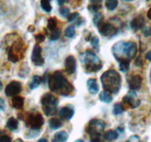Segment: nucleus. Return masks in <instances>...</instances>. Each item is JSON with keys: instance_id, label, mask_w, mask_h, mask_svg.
<instances>
[{"instance_id": "nucleus-1", "label": "nucleus", "mask_w": 151, "mask_h": 142, "mask_svg": "<svg viewBox=\"0 0 151 142\" xmlns=\"http://www.w3.org/2000/svg\"><path fill=\"white\" fill-rule=\"evenodd\" d=\"M48 86L52 92L64 96H68L73 91V86L60 71H56L48 78Z\"/></svg>"}, {"instance_id": "nucleus-2", "label": "nucleus", "mask_w": 151, "mask_h": 142, "mask_svg": "<svg viewBox=\"0 0 151 142\" xmlns=\"http://www.w3.org/2000/svg\"><path fill=\"white\" fill-rule=\"evenodd\" d=\"M113 55L116 60L120 61L122 59H133L137 53V46L136 43L133 42H119L116 43L112 48Z\"/></svg>"}, {"instance_id": "nucleus-3", "label": "nucleus", "mask_w": 151, "mask_h": 142, "mask_svg": "<svg viewBox=\"0 0 151 142\" xmlns=\"http://www.w3.org/2000/svg\"><path fill=\"white\" fill-rule=\"evenodd\" d=\"M121 76L113 70L106 71L101 76V82L106 92L116 94L121 87Z\"/></svg>"}, {"instance_id": "nucleus-4", "label": "nucleus", "mask_w": 151, "mask_h": 142, "mask_svg": "<svg viewBox=\"0 0 151 142\" xmlns=\"http://www.w3.org/2000/svg\"><path fill=\"white\" fill-rule=\"evenodd\" d=\"M81 62L85 65L88 72H97L102 67L100 59L93 52L88 50L80 55Z\"/></svg>"}, {"instance_id": "nucleus-5", "label": "nucleus", "mask_w": 151, "mask_h": 142, "mask_svg": "<svg viewBox=\"0 0 151 142\" xmlns=\"http://www.w3.org/2000/svg\"><path fill=\"white\" fill-rule=\"evenodd\" d=\"M41 104L45 114L47 116H52L56 115L57 113V108L59 101L53 95L50 93H46L42 97Z\"/></svg>"}, {"instance_id": "nucleus-6", "label": "nucleus", "mask_w": 151, "mask_h": 142, "mask_svg": "<svg viewBox=\"0 0 151 142\" xmlns=\"http://www.w3.org/2000/svg\"><path fill=\"white\" fill-rule=\"evenodd\" d=\"M104 128H105V123L102 120L94 118L88 123L87 132L91 138L103 136L102 134L104 133Z\"/></svg>"}, {"instance_id": "nucleus-7", "label": "nucleus", "mask_w": 151, "mask_h": 142, "mask_svg": "<svg viewBox=\"0 0 151 142\" xmlns=\"http://www.w3.org/2000/svg\"><path fill=\"white\" fill-rule=\"evenodd\" d=\"M25 124L32 130H39L44 124V118L40 113H32L26 118Z\"/></svg>"}, {"instance_id": "nucleus-8", "label": "nucleus", "mask_w": 151, "mask_h": 142, "mask_svg": "<svg viewBox=\"0 0 151 142\" xmlns=\"http://www.w3.org/2000/svg\"><path fill=\"white\" fill-rule=\"evenodd\" d=\"M99 32L104 37H113L117 33V29L108 22H101L99 25Z\"/></svg>"}, {"instance_id": "nucleus-9", "label": "nucleus", "mask_w": 151, "mask_h": 142, "mask_svg": "<svg viewBox=\"0 0 151 142\" xmlns=\"http://www.w3.org/2000/svg\"><path fill=\"white\" fill-rule=\"evenodd\" d=\"M122 107L124 110L125 106H128V107L130 106L131 108H137L140 104V101L137 98L136 93L131 91V92H129L126 96H124V98L122 99Z\"/></svg>"}, {"instance_id": "nucleus-10", "label": "nucleus", "mask_w": 151, "mask_h": 142, "mask_svg": "<svg viewBox=\"0 0 151 142\" xmlns=\"http://www.w3.org/2000/svg\"><path fill=\"white\" fill-rule=\"evenodd\" d=\"M32 62L36 66H42L44 65V59L42 56V48L38 44L33 47L31 56Z\"/></svg>"}, {"instance_id": "nucleus-11", "label": "nucleus", "mask_w": 151, "mask_h": 142, "mask_svg": "<svg viewBox=\"0 0 151 142\" xmlns=\"http://www.w3.org/2000/svg\"><path fill=\"white\" fill-rule=\"evenodd\" d=\"M22 90V85L19 82L14 81L7 85L5 88V94L8 97H14L18 95Z\"/></svg>"}, {"instance_id": "nucleus-12", "label": "nucleus", "mask_w": 151, "mask_h": 142, "mask_svg": "<svg viewBox=\"0 0 151 142\" xmlns=\"http://www.w3.org/2000/svg\"><path fill=\"white\" fill-rule=\"evenodd\" d=\"M65 69L66 73L69 75L73 74L76 70V62L73 56H70L65 59Z\"/></svg>"}, {"instance_id": "nucleus-13", "label": "nucleus", "mask_w": 151, "mask_h": 142, "mask_svg": "<svg viewBox=\"0 0 151 142\" xmlns=\"http://www.w3.org/2000/svg\"><path fill=\"white\" fill-rule=\"evenodd\" d=\"M142 79L139 75H135V76H131L129 78L128 85L130 89L132 90H139L142 86Z\"/></svg>"}, {"instance_id": "nucleus-14", "label": "nucleus", "mask_w": 151, "mask_h": 142, "mask_svg": "<svg viewBox=\"0 0 151 142\" xmlns=\"http://www.w3.org/2000/svg\"><path fill=\"white\" fill-rule=\"evenodd\" d=\"M59 116L66 120H70L74 115V110L72 107L67 106L64 107L59 110Z\"/></svg>"}, {"instance_id": "nucleus-15", "label": "nucleus", "mask_w": 151, "mask_h": 142, "mask_svg": "<svg viewBox=\"0 0 151 142\" xmlns=\"http://www.w3.org/2000/svg\"><path fill=\"white\" fill-rule=\"evenodd\" d=\"M144 24H145V18L142 16H139L133 19V21L131 22L130 26H131L132 29H133L134 30H137L142 28Z\"/></svg>"}, {"instance_id": "nucleus-16", "label": "nucleus", "mask_w": 151, "mask_h": 142, "mask_svg": "<svg viewBox=\"0 0 151 142\" xmlns=\"http://www.w3.org/2000/svg\"><path fill=\"white\" fill-rule=\"evenodd\" d=\"M87 85L88 87V91L92 95H95L99 92V85L96 79H90L87 82Z\"/></svg>"}, {"instance_id": "nucleus-17", "label": "nucleus", "mask_w": 151, "mask_h": 142, "mask_svg": "<svg viewBox=\"0 0 151 142\" xmlns=\"http://www.w3.org/2000/svg\"><path fill=\"white\" fill-rule=\"evenodd\" d=\"M68 139V134L65 131L56 133L52 139V142H65Z\"/></svg>"}, {"instance_id": "nucleus-18", "label": "nucleus", "mask_w": 151, "mask_h": 142, "mask_svg": "<svg viewBox=\"0 0 151 142\" xmlns=\"http://www.w3.org/2000/svg\"><path fill=\"white\" fill-rule=\"evenodd\" d=\"M42 82V78L39 76H33L29 83V87L30 90H34L40 86Z\"/></svg>"}, {"instance_id": "nucleus-19", "label": "nucleus", "mask_w": 151, "mask_h": 142, "mask_svg": "<svg viewBox=\"0 0 151 142\" xmlns=\"http://www.w3.org/2000/svg\"><path fill=\"white\" fill-rule=\"evenodd\" d=\"M12 106L15 109L22 110L24 106V98L20 96H15L12 99Z\"/></svg>"}, {"instance_id": "nucleus-20", "label": "nucleus", "mask_w": 151, "mask_h": 142, "mask_svg": "<svg viewBox=\"0 0 151 142\" xmlns=\"http://www.w3.org/2000/svg\"><path fill=\"white\" fill-rule=\"evenodd\" d=\"M119 134L117 131H113V130H108L103 134V138L104 140L107 141H112L116 140Z\"/></svg>"}, {"instance_id": "nucleus-21", "label": "nucleus", "mask_w": 151, "mask_h": 142, "mask_svg": "<svg viewBox=\"0 0 151 142\" xmlns=\"http://www.w3.org/2000/svg\"><path fill=\"white\" fill-rule=\"evenodd\" d=\"M6 127L8 130H10L11 131H15L18 129L19 127V122L14 117H11L8 120L6 124Z\"/></svg>"}, {"instance_id": "nucleus-22", "label": "nucleus", "mask_w": 151, "mask_h": 142, "mask_svg": "<svg viewBox=\"0 0 151 142\" xmlns=\"http://www.w3.org/2000/svg\"><path fill=\"white\" fill-rule=\"evenodd\" d=\"M49 126L50 129L53 130H56L62 127V122L59 118H52L49 120Z\"/></svg>"}, {"instance_id": "nucleus-23", "label": "nucleus", "mask_w": 151, "mask_h": 142, "mask_svg": "<svg viewBox=\"0 0 151 142\" xmlns=\"http://www.w3.org/2000/svg\"><path fill=\"white\" fill-rule=\"evenodd\" d=\"M119 70L123 72L126 73L127 72L130 68V60L128 59H122V60L119 61Z\"/></svg>"}, {"instance_id": "nucleus-24", "label": "nucleus", "mask_w": 151, "mask_h": 142, "mask_svg": "<svg viewBox=\"0 0 151 142\" xmlns=\"http://www.w3.org/2000/svg\"><path fill=\"white\" fill-rule=\"evenodd\" d=\"M99 98L100 101L104 103H110L113 100L111 95L106 91H102V92L100 93Z\"/></svg>"}, {"instance_id": "nucleus-25", "label": "nucleus", "mask_w": 151, "mask_h": 142, "mask_svg": "<svg viewBox=\"0 0 151 142\" xmlns=\"http://www.w3.org/2000/svg\"><path fill=\"white\" fill-rule=\"evenodd\" d=\"M105 6L110 11H113L118 6V0H106Z\"/></svg>"}, {"instance_id": "nucleus-26", "label": "nucleus", "mask_w": 151, "mask_h": 142, "mask_svg": "<svg viewBox=\"0 0 151 142\" xmlns=\"http://www.w3.org/2000/svg\"><path fill=\"white\" fill-rule=\"evenodd\" d=\"M61 36V30L59 28L56 27L55 30H52L51 33L50 35V41H56L60 38Z\"/></svg>"}, {"instance_id": "nucleus-27", "label": "nucleus", "mask_w": 151, "mask_h": 142, "mask_svg": "<svg viewBox=\"0 0 151 142\" xmlns=\"http://www.w3.org/2000/svg\"><path fill=\"white\" fill-rule=\"evenodd\" d=\"M41 7L47 13H50L52 11V7L49 0H41Z\"/></svg>"}, {"instance_id": "nucleus-28", "label": "nucleus", "mask_w": 151, "mask_h": 142, "mask_svg": "<svg viewBox=\"0 0 151 142\" xmlns=\"http://www.w3.org/2000/svg\"><path fill=\"white\" fill-rule=\"evenodd\" d=\"M124 110L123 108L122 105L121 104H119V103H118V104H116L114 105L113 113L114 115H120V114H122L124 112Z\"/></svg>"}, {"instance_id": "nucleus-29", "label": "nucleus", "mask_w": 151, "mask_h": 142, "mask_svg": "<svg viewBox=\"0 0 151 142\" xmlns=\"http://www.w3.org/2000/svg\"><path fill=\"white\" fill-rule=\"evenodd\" d=\"M103 18H104V17H103L102 14H100V13H96V14H95V16H94L93 19L94 24H95L96 26L99 25V24L102 22Z\"/></svg>"}, {"instance_id": "nucleus-30", "label": "nucleus", "mask_w": 151, "mask_h": 142, "mask_svg": "<svg viewBox=\"0 0 151 142\" xmlns=\"http://www.w3.org/2000/svg\"><path fill=\"white\" fill-rule=\"evenodd\" d=\"M65 36H66L68 38H73V37L75 36V28L73 26H69V27H67V29L65 30Z\"/></svg>"}, {"instance_id": "nucleus-31", "label": "nucleus", "mask_w": 151, "mask_h": 142, "mask_svg": "<svg viewBox=\"0 0 151 142\" xmlns=\"http://www.w3.org/2000/svg\"><path fill=\"white\" fill-rule=\"evenodd\" d=\"M56 25H57V22L54 18H50L47 21V28L52 31V30H55L56 28Z\"/></svg>"}, {"instance_id": "nucleus-32", "label": "nucleus", "mask_w": 151, "mask_h": 142, "mask_svg": "<svg viewBox=\"0 0 151 142\" xmlns=\"http://www.w3.org/2000/svg\"><path fill=\"white\" fill-rule=\"evenodd\" d=\"M80 19L79 17V14L77 12L73 13V14H70L68 16V21L69 22H75L76 20H79Z\"/></svg>"}, {"instance_id": "nucleus-33", "label": "nucleus", "mask_w": 151, "mask_h": 142, "mask_svg": "<svg viewBox=\"0 0 151 142\" xmlns=\"http://www.w3.org/2000/svg\"><path fill=\"white\" fill-rule=\"evenodd\" d=\"M91 44H92L93 47L94 48H96V49H97V50H98V48H99V42L98 37H93L92 39H91Z\"/></svg>"}, {"instance_id": "nucleus-34", "label": "nucleus", "mask_w": 151, "mask_h": 142, "mask_svg": "<svg viewBox=\"0 0 151 142\" xmlns=\"http://www.w3.org/2000/svg\"><path fill=\"white\" fill-rule=\"evenodd\" d=\"M59 13H60V14L62 16L66 17L69 14V9L68 8H65V7H62V8L59 9Z\"/></svg>"}, {"instance_id": "nucleus-35", "label": "nucleus", "mask_w": 151, "mask_h": 142, "mask_svg": "<svg viewBox=\"0 0 151 142\" xmlns=\"http://www.w3.org/2000/svg\"><path fill=\"white\" fill-rule=\"evenodd\" d=\"M142 33L145 35V37H151V27H145L142 30Z\"/></svg>"}, {"instance_id": "nucleus-36", "label": "nucleus", "mask_w": 151, "mask_h": 142, "mask_svg": "<svg viewBox=\"0 0 151 142\" xmlns=\"http://www.w3.org/2000/svg\"><path fill=\"white\" fill-rule=\"evenodd\" d=\"M101 8L100 5H91L88 6V10H89L91 12L93 13H96L98 11V10Z\"/></svg>"}, {"instance_id": "nucleus-37", "label": "nucleus", "mask_w": 151, "mask_h": 142, "mask_svg": "<svg viewBox=\"0 0 151 142\" xmlns=\"http://www.w3.org/2000/svg\"><path fill=\"white\" fill-rule=\"evenodd\" d=\"M11 138L8 135H3L2 137H0V142H11Z\"/></svg>"}, {"instance_id": "nucleus-38", "label": "nucleus", "mask_w": 151, "mask_h": 142, "mask_svg": "<svg viewBox=\"0 0 151 142\" xmlns=\"http://www.w3.org/2000/svg\"><path fill=\"white\" fill-rule=\"evenodd\" d=\"M45 39V37L44 35L42 34V33L36 35V37H35V39H36V41L39 43H41L42 42H44Z\"/></svg>"}, {"instance_id": "nucleus-39", "label": "nucleus", "mask_w": 151, "mask_h": 142, "mask_svg": "<svg viewBox=\"0 0 151 142\" xmlns=\"http://www.w3.org/2000/svg\"><path fill=\"white\" fill-rule=\"evenodd\" d=\"M91 142H104V139L103 136L91 138Z\"/></svg>"}, {"instance_id": "nucleus-40", "label": "nucleus", "mask_w": 151, "mask_h": 142, "mask_svg": "<svg viewBox=\"0 0 151 142\" xmlns=\"http://www.w3.org/2000/svg\"><path fill=\"white\" fill-rule=\"evenodd\" d=\"M127 141L129 142H140V139L137 136H132Z\"/></svg>"}, {"instance_id": "nucleus-41", "label": "nucleus", "mask_w": 151, "mask_h": 142, "mask_svg": "<svg viewBox=\"0 0 151 142\" xmlns=\"http://www.w3.org/2000/svg\"><path fill=\"white\" fill-rule=\"evenodd\" d=\"M5 109V101L3 98H0V111L3 110Z\"/></svg>"}, {"instance_id": "nucleus-42", "label": "nucleus", "mask_w": 151, "mask_h": 142, "mask_svg": "<svg viewBox=\"0 0 151 142\" xmlns=\"http://www.w3.org/2000/svg\"><path fill=\"white\" fill-rule=\"evenodd\" d=\"M90 2H91L93 5H100V4L102 2V0H90Z\"/></svg>"}, {"instance_id": "nucleus-43", "label": "nucleus", "mask_w": 151, "mask_h": 142, "mask_svg": "<svg viewBox=\"0 0 151 142\" xmlns=\"http://www.w3.org/2000/svg\"><path fill=\"white\" fill-rule=\"evenodd\" d=\"M145 58H146L147 60L150 61V62H151V50H150V51H148L147 53H146V55H145Z\"/></svg>"}, {"instance_id": "nucleus-44", "label": "nucleus", "mask_w": 151, "mask_h": 142, "mask_svg": "<svg viewBox=\"0 0 151 142\" xmlns=\"http://www.w3.org/2000/svg\"><path fill=\"white\" fill-rule=\"evenodd\" d=\"M68 2V0H57V2L59 5H62Z\"/></svg>"}, {"instance_id": "nucleus-45", "label": "nucleus", "mask_w": 151, "mask_h": 142, "mask_svg": "<svg viewBox=\"0 0 151 142\" xmlns=\"http://www.w3.org/2000/svg\"><path fill=\"white\" fill-rule=\"evenodd\" d=\"M136 65H137V66H142V60H141V59H140V58H138V59H136Z\"/></svg>"}, {"instance_id": "nucleus-46", "label": "nucleus", "mask_w": 151, "mask_h": 142, "mask_svg": "<svg viewBox=\"0 0 151 142\" xmlns=\"http://www.w3.org/2000/svg\"><path fill=\"white\" fill-rule=\"evenodd\" d=\"M147 18L149 19H151V8L148 10L147 11Z\"/></svg>"}, {"instance_id": "nucleus-47", "label": "nucleus", "mask_w": 151, "mask_h": 142, "mask_svg": "<svg viewBox=\"0 0 151 142\" xmlns=\"http://www.w3.org/2000/svg\"><path fill=\"white\" fill-rule=\"evenodd\" d=\"M38 142H47V141L45 138H41L38 141Z\"/></svg>"}, {"instance_id": "nucleus-48", "label": "nucleus", "mask_w": 151, "mask_h": 142, "mask_svg": "<svg viewBox=\"0 0 151 142\" xmlns=\"http://www.w3.org/2000/svg\"><path fill=\"white\" fill-rule=\"evenodd\" d=\"M5 132L3 131V130H0V137H2L3 135H5Z\"/></svg>"}, {"instance_id": "nucleus-49", "label": "nucleus", "mask_w": 151, "mask_h": 142, "mask_svg": "<svg viewBox=\"0 0 151 142\" xmlns=\"http://www.w3.org/2000/svg\"><path fill=\"white\" fill-rule=\"evenodd\" d=\"M75 142H84V141L82 140H81V139H78V140L75 141Z\"/></svg>"}, {"instance_id": "nucleus-50", "label": "nucleus", "mask_w": 151, "mask_h": 142, "mask_svg": "<svg viewBox=\"0 0 151 142\" xmlns=\"http://www.w3.org/2000/svg\"><path fill=\"white\" fill-rule=\"evenodd\" d=\"M2 84L0 82V90H2Z\"/></svg>"}, {"instance_id": "nucleus-51", "label": "nucleus", "mask_w": 151, "mask_h": 142, "mask_svg": "<svg viewBox=\"0 0 151 142\" xmlns=\"http://www.w3.org/2000/svg\"><path fill=\"white\" fill-rule=\"evenodd\" d=\"M126 1H132V0H126Z\"/></svg>"}, {"instance_id": "nucleus-52", "label": "nucleus", "mask_w": 151, "mask_h": 142, "mask_svg": "<svg viewBox=\"0 0 151 142\" xmlns=\"http://www.w3.org/2000/svg\"><path fill=\"white\" fill-rule=\"evenodd\" d=\"M126 142H129V141H126Z\"/></svg>"}, {"instance_id": "nucleus-53", "label": "nucleus", "mask_w": 151, "mask_h": 142, "mask_svg": "<svg viewBox=\"0 0 151 142\" xmlns=\"http://www.w3.org/2000/svg\"><path fill=\"white\" fill-rule=\"evenodd\" d=\"M49 1H50V0H49Z\"/></svg>"}]
</instances>
